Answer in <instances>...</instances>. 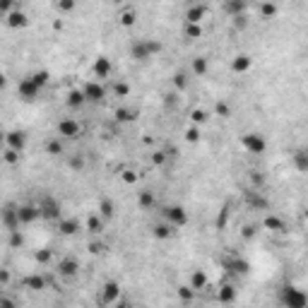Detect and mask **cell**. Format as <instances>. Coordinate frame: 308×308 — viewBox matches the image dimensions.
I'll use <instances>...</instances> for the list:
<instances>
[{"label": "cell", "instance_id": "obj_5", "mask_svg": "<svg viewBox=\"0 0 308 308\" xmlns=\"http://www.w3.org/2000/svg\"><path fill=\"white\" fill-rule=\"evenodd\" d=\"M39 209H41V219L46 221H58L60 219V202L51 195H44L39 200Z\"/></svg>", "mask_w": 308, "mask_h": 308}, {"label": "cell", "instance_id": "obj_47", "mask_svg": "<svg viewBox=\"0 0 308 308\" xmlns=\"http://www.w3.org/2000/svg\"><path fill=\"white\" fill-rule=\"evenodd\" d=\"M113 94H116V97H128V94H130V85L116 82V85H113Z\"/></svg>", "mask_w": 308, "mask_h": 308}, {"label": "cell", "instance_id": "obj_46", "mask_svg": "<svg viewBox=\"0 0 308 308\" xmlns=\"http://www.w3.org/2000/svg\"><path fill=\"white\" fill-rule=\"evenodd\" d=\"M149 162H152L154 166H164L166 164V152H162V149L152 152V154H149Z\"/></svg>", "mask_w": 308, "mask_h": 308}, {"label": "cell", "instance_id": "obj_32", "mask_svg": "<svg viewBox=\"0 0 308 308\" xmlns=\"http://www.w3.org/2000/svg\"><path fill=\"white\" fill-rule=\"evenodd\" d=\"M137 205H140L142 209H154L157 198H154L152 190H147V188H144V190H140V193H137Z\"/></svg>", "mask_w": 308, "mask_h": 308}, {"label": "cell", "instance_id": "obj_41", "mask_svg": "<svg viewBox=\"0 0 308 308\" xmlns=\"http://www.w3.org/2000/svg\"><path fill=\"white\" fill-rule=\"evenodd\" d=\"M207 111L205 109H193L190 111V123H193V125H202V123L207 121Z\"/></svg>", "mask_w": 308, "mask_h": 308}, {"label": "cell", "instance_id": "obj_10", "mask_svg": "<svg viewBox=\"0 0 308 308\" xmlns=\"http://www.w3.org/2000/svg\"><path fill=\"white\" fill-rule=\"evenodd\" d=\"M251 67H253V55L251 53H239L231 58V72L234 75H246V72H251Z\"/></svg>", "mask_w": 308, "mask_h": 308}, {"label": "cell", "instance_id": "obj_19", "mask_svg": "<svg viewBox=\"0 0 308 308\" xmlns=\"http://www.w3.org/2000/svg\"><path fill=\"white\" fill-rule=\"evenodd\" d=\"M85 226H87V231L92 236H101V234H104V226H106V219L101 217L99 212H94V214L87 217V224H85Z\"/></svg>", "mask_w": 308, "mask_h": 308}, {"label": "cell", "instance_id": "obj_49", "mask_svg": "<svg viewBox=\"0 0 308 308\" xmlns=\"http://www.w3.org/2000/svg\"><path fill=\"white\" fill-rule=\"evenodd\" d=\"M22 243H24V236L20 234V229L10 231V246L12 248H17V246H22Z\"/></svg>", "mask_w": 308, "mask_h": 308}, {"label": "cell", "instance_id": "obj_20", "mask_svg": "<svg viewBox=\"0 0 308 308\" xmlns=\"http://www.w3.org/2000/svg\"><path fill=\"white\" fill-rule=\"evenodd\" d=\"M3 224H5V229L8 231H15L20 229V214H17V207H12V205H8L5 207V212H3Z\"/></svg>", "mask_w": 308, "mask_h": 308}, {"label": "cell", "instance_id": "obj_39", "mask_svg": "<svg viewBox=\"0 0 308 308\" xmlns=\"http://www.w3.org/2000/svg\"><path fill=\"white\" fill-rule=\"evenodd\" d=\"M3 159H5V164H20V159H22V152H17V149H12V147H5V152H3Z\"/></svg>", "mask_w": 308, "mask_h": 308}, {"label": "cell", "instance_id": "obj_59", "mask_svg": "<svg viewBox=\"0 0 308 308\" xmlns=\"http://www.w3.org/2000/svg\"><path fill=\"white\" fill-rule=\"evenodd\" d=\"M306 219H308V209H306Z\"/></svg>", "mask_w": 308, "mask_h": 308}, {"label": "cell", "instance_id": "obj_24", "mask_svg": "<svg viewBox=\"0 0 308 308\" xmlns=\"http://www.w3.org/2000/svg\"><path fill=\"white\" fill-rule=\"evenodd\" d=\"M291 164H294V169H296L298 174H308V152H306V147H303V149H296V152L291 154Z\"/></svg>", "mask_w": 308, "mask_h": 308}, {"label": "cell", "instance_id": "obj_6", "mask_svg": "<svg viewBox=\"0 0 308 308\" xmlns=\"http://www.w3.org/2000/svg\"><path fill=\"white\" fill-rule=\"evenodd\" d=\"M55 135H60L63 140H77L82 135V125L75 118H63V121H58V125H55Z\"/></svg>", "mask_w": 308, "mask_h": 308}, {"label": "cell", "instance_id": "obj_27", "mask_svg": "<svg viewBox=\"0 0 308 308\" xmlns=\"http://www.w3.org/2000/svg\"><path fill=\"white\" fill-rule=\"evenodd\" d=\"M65 104L70 106V109H82V106L87 104V97H85L82 89H70V92H67Z\"/></svg>", "mask_w": 308, "mask_h": 308}, {"label": "cell", "instance_id": "obj_37", "mask_svg": "<svg viewBox=\"0 0 308 308\" xmlns=\"http://www.w3.org/2000/svg\"><path fill=\"white\" fill-rule=\"evenodd\" d=\"M118 22L128 29V27H135V22H137V12L135 10H123L121 15H118Z\"/></svg>", "mask_w": 308, "mask_h": 308}, {"label": "cell", "instance_id": "obj_38", "mask_svg": "<svg viewBox=\"0 0 308 308\" xmlns=\"http://www.w3.org/2000/svg\"><path fill=\"white\" fill-rule=\"evenodd\" d=\"M275 15H277V5H275V3H270V0L260 3V17H263V20H272Z\"/></svg>", "mask_w": 308, "mask_h": 308}, {"label": "cell", "instance_id": "obj_51", "mask_svg": "<svg viewBox=\"0 0 308 308\" xmlns=\"http://www.w3.org/2000/svg\"><path fill=\"white\" fill-rule=\"evenodd\" d=\"M34 260H36L39 265H46L48 260H51V251H48V248H44V251H39V253L34 255Z\"/></svg>", "mask_w": 308, "mask_h": 308}, {"label": "cell", "instance_id": "obj_8", "mask_svg": "<svg viewBox=\"0 0 308 308\" xmlns=\"http://www.w3.org/2000/svg\"><path fill=\"white\" fill-rule=\"evenodd\" d=\"M118 296H121V284L116 279H109L106 284L101 286V303L104 306H116Z\"/></svg>", "mask_w": 308, "mask_h": 308}, {"label": "cell", "instance_id": "obj_18", "mask_svg": "<svg viewBox=\"0 0 308 308\" xmlns=\"http://www.w3.org/2000/svg\"><path fill=\"white\" fill-rule=\"evenodd\" d=\"M5 24H8L10 29H24V27L29 24V17H27V12H22V10H12L5 15Z\"/></svg>", "mask_w": 308, "mask_h": 308}, {"label": "cell", "instance_id": "obj_28", "mask_svg": "<svg viewBox=\"0 0 308 308\" xmlns=\"http://www.w3.org/2000/svg\"><path fill=\"white\" fill-rule=\"evenodd\" d=\"M217 298H219V303H234V301H236V286L221 284L219 289H217Z\"/></svg>", "mask_w": 308, "mask_h": 308}, {"label": "cell", "instance_id": "obj_48", "mask_svg": "<svg viewBox=\"0 0 308 308\" xmlns=\"http://www.w3.org/2000/svg\"><path fill=\"white\" fill-rule=\"evenodd\" d=\"M241 236L243 239H255L258 236V224H246L241 229Z\"/></svg>", "mask_w": 308, "mask_h": 308}, {"label": "cell", "instance_id": "obj_26", "mask_svg": "<svg viewBox=\"0 0 308 308\" xmlns=\"http://www.w3.org/2000/svg\"><path fill=\"white\" fill-rule=\"evenodd\" d=\"M246 0H224V12L229 17H239V15H246Z\"/></svg>", "mask_w": 308, "mask_h": 308}, {"label": "cell", "instance_id": "obj_1", "mask_svg": "<svg viewBox=\"0 0 308 308\" xmlns=\"http://www.w3.org/2000/svg\"><path fill=\"white\" fill-rule=\"evenodd\" d=\"M162 48L164 46H162V41H157V39H137L130 46V58L137 60V63H147L149 58L162 53Z\"/></svg>", "mask_w": 308, "mask_h": 308}, {"label": "cell", "instance_id": "obj_16", "mask_svg": "<svg viewBox=\"0 0 308 308\" xmlns=\"http://www.w3.org/2000/svg\"><path fill=\"white\" fill-rule=\"evenodd\" d=\"M176 234V226L174 224H169V221H157V224H152V236L157 239V241H166V239H171Z\"/></svg>", "mask_w": 308, "mask_h": 308}, {"label": "cell", "instance_id": "obj_53", "mask_svg": "<svg viewBox=\"0 0 308 308\" xmlns=\"http://www.w3.org/2000/svg\"><path fill=\"white\" fill-rule=\"evenodd\" d=\"M12 5H15V0H0V12H3V17L12 12Z\"/></svg>", "mask_w": 308, "mask_h": 308}, {"label": "cell", "instance_id": "obj_43", "mask_svg": "<svg viewBox=\"0 0 308 308\" xmlns=\"http://www.w3.org/2000/svg\"><path fill=\"white\" fill-rule=\"evenodd\" d=\"M67 166H70L72 171H82V169H85V157H82V154H72V157L67 159Z\"/></svg>", "mask_w": 308, "mask_h": 308}, {"label": "cell", "instance_id": "obj_2", "mask_svg": "<svg viewBox=\"0 0 308 308\" xmlns=\"http://www.w3.org/2000/svg\"><path fill=\"white\" fill-rule=\"evenodd\" d=\"M279 301L289 308H303L308 306V294L294 284H284L282 286V294H279Z\"/></svg>", "mask_w": 308, "mask_h": 308}, {"label": "cell", "instance_id": "obj_21", "mask_svg": "<svg viewBox=\"0 0 308 308\" xmlns=\"http://www.w3.org/2000/svg\"><path fill=\"white\" fill-rule=\"evenodd\" d=\"M209 72V63L205 55H195L193 60H190V75L193 77H205Z\"/></svg>", "mask_w": 308, "mask_h": 308}, {"label": "cell", "instance_id": "obj_17", "mask_svg": "<svg viewBox=\"0 0 308 308\" xmlns=\"http://www.w3.org/2000/svg\"><path fill=\"white\" fill-rule=\"evenodd\" d=\"M205 15H207V5H202V3H193V5L186 10V22L188 24H200L202 20H205Z\"/></svg>", "mask_w": 308, "mask_h": 308}, {"label": "cell", "instance_id": "obj_35", "mask_svg": "<svg viewBox=\"0 0 308 308\" xmlns=\"http://www.w3.org/2000/svg\"><path fill=\"white\" fill-rule=\"evenodd\" d=\"M188 80H190V77H188L186 70H178L176 75L171 77V87L176 89V92H186V89H188Z\"/></svg>", "mask_w": 308, "mask_h": 308}, {"label": "cell", "instance_id": "obj_30", "mask_svg": "<svg viewBox=\"0 0 308 308\" xmlns=\"http://www.w3.org/2000/svg\"><path fill=\"white\" fill-rule=\"evenodd\" d=\"M113 116H116V121H118V123H135V121H137V111L128 109V106H118Z\"/></svg>", "mask_w": 308, "mask_h": 308}, {"label": "cell", "instance_id": "obj_7", "mask_svg": "<svg viewBox=\"0 0 308 308\" xmlns=\"http://www.w3.org/2000/svg\"><path fill=\"white\" fill-rule=\"evenodd\" d=\"M17 97L22 101H34L41 97V87L34 82L32 77H24V80H20V85H17Z\"/></svg>", "mask_w": 308, "mask_h": 308}, {"label": "cell", "instance_id": "obj_52", "mask_svg": "<svg viewBox=\"0 0 308 308\" xmlns=\"http://www.w3.org/2000/svg\"><path fill=\"white\" fill-rule=\"evenodd\" d=\"M231 22H234V29H246L248 27V17L239 15V17H231Z\"/></svg>", "mask_w": 308, "mask_h": 308}, {"label": "cell", "instance_id": "obj_40", "mask_svg": "<svg viewBox=\"0 0 308 308\" xmlns=\"http://www.w3.org/2000/svg\"><path fill=\"white\" fill-rule=\"evenodd\" d=\"M29 77H32V80H34V82H36V85H39L41 89H44L46 85L51 82V75H48V70H36V72H32Z\"/></svg>", "mask_w": 308, "mask_h": 308}, {"label": "cell", "instance_id": "obj_12", "mask_svg": "<svg viewBox=\"0 0 308 308\" xmlns=\"http://www.w3.org/2000/svg\"><path fill=\"white\" fill-rule=\"evenodd\" d=\"M92 72H94L97 80H106V77H111V72H113V63H111L106 55H97V60L92 63Z\"/></svg>", "mask_w": 308, "mask_h": 308}, {"label": "cell", "instance_id": "obj_14", "mask_svg": "<svg viewBox=\"0 0 308 308\" xmlns=\"http://www.w3.org/2000/svg\"><path fill=\"white\" fill-rule=\"evenodd\" d=\"M82 92H85L87 101H94V104L106 99V87H104L101 82H97V80H94V82H87V85L82 87Z\"/></svg>", "mask_w": 308, "mask_h": 308}, {"label": "cell", "instance_id": "obj_34", "mask_svg": "<svg viewBox=\"0 0 308 308\" xmlns=\"http://www.w3.org/2000/svg\"><path fill=\"white\" fill-rule=\"evenodd\" d=\"M263 226H265L267 231H275V234H282V231H284V221L279 219L277 214H267V217L263 219Z\"/></svg>", "mask_w": 308, "mask_h": 308}, {"label": "cell", "instance_id": "obj_58", "mask_svg": "<svg viewBox=\"0 0 308 308\" xmlns=\"http://www.w3.org/2000/svg\"><path fill=\"white\" fill-rule=\"evenodd\" d=\"M111 3H113V5H121V3H125V0H111Z\"/></svg>", "mask_w": 308, "mask_h": 308}, {"label": "cell", "instance_id": "obj_25", "mask_svg": "<svg viewBox=\"0 0 308 308\" xmlns=\"http://www.w3.org/2000/svg\"><path fill=\"white\" fill-rule=\"evenodd\" d=\"M97 212H99V214H101V217H104L106 221H111V219H116V212H118V207H116V202H113V200L104 198V200L99 202Z\"/></svg>", "mask_w": 308, "mask_h": 308}, {"label": "cell", "instance_id": "obj_55", "mask_svg": "<svg viewBox=\"0 0 308 308\" xmlns=\"http://www.w3.org/2000/svg\"><path fill=\"white\" fill-rule=\"evenodd\" d=\"M101 251H104V243H99V241H92L89 243V253H101Z\"/></svg>", "mask_w": 308, "mask_h": 308}, {"label": "cell", "instance_id": "obj_56", "mask_svg": "<svg viewBox=\"0 0 308 308\" xmlns=\"http://www.w3.org/2000/svg\"><path fill=\"white\" fill-rule=\"evenodd\" d=\"M251 181H253L255 186H263V176H260V171H251Z\"/></svg>", "mask_w": 308, "mask_h": 308}, {"label": "cell", "instance_id": "obj_54", "mask_svg": "<svg viewBox=\"0 0 308 308\" xmlns=\"http://www.w3.org/2000/svg\"><path fill=\"white\" fill-rule=\"evenodd\" d=\"M123 181H125V183H137V174H135V171H123Z\"/></svg>", "mask_w": 308, "mask_h": 308}, {"label": "cell", "instance_id": "obj_9", "mask_svg": "<svg viewBox=\"0 0 308 308\" xmlns=\"http://www.w3.org/2000/svg\"><path fill=\"white\" fill-rule=\"evenodd\" d=\"M224 270L229 272V275H241L246 277L248 272H251V265H248V260H243V258H224Z\"/></svg>", "mask_w": 308, "mask_h": 308}, {"label": "cell", "instance_id": "obj_57", "mask_svg": "<svg viewBox=\"0 0 308 308\" xmlns=\"http://www.w3.org/2000/svg\"><path fill=\"white\" fill-rule=\"evenodd\" d=\"M8 282H10V272L3 270V272H0V286H8Z\"/></svg>", "mask_w": 308, "mask_h": 308}, {"label": "cell", "instance_id": "obj_31", "mask_svg": "<svg viewBox=\"0 0 308 308\" xmlns=\"http://www.w3.org/2000/svg\"><path fill=\"white\" fill-rule=\"evenodd\" d=\"M246 202H248L253 209H267L270 207V202H267L260 193H253V190H248V193H246Z\"/></svg>", "mask_w": 308, "mask_h": 308}, {"label": "cell", "instance_id": "obj_50", "mask_svg": "<svg viewBox=\"0 0 308 308\" xmlns=\"http://www.w3.org/2000/svg\"><path fill=\"white\" fill-rule=\"evenodd\" d=\"M186 140L188 142H198L200 140V130H198V125H190L186 130Z\"/></svg>", "mask_w": 308, "mask_h": 308}, {"label": "cell", "instance_id": "obj_60", "mask_svg": "<svg viewBox=\"0 0 308 308\" xmlns=\"http://www.w3.org/2000/svg\"><path fill=\"white\" fill-rule=\"evenodd\" d=\"M306 152H308V147H306Z\"/></svg>", "mask_w": 308, "mask_h": 308}, {"label": "cell", "instance_id": "obj_13", "mask_svg": "<svg viewBox=\"0 0 308 308\" xmlns=\"http://www.w3.org/2000/svg\"><path fill=\"white\" fill-rule=\"evenodd\" d=\"M17 214H20V221L22 224H34L36 219H41V209L39 205H17Z\"/></svg>", "mask_w": 308, "mask_h": 308}, {"label": "cell", "instance_id": "obj_36", "mask_svg": "<svg viewBox=\"0 0 308 308\" xmlns=\"http://www.w3.org/2000/svg\"><path fill=\"white\" fill-rule=\"evenodd\" d=\"M176 294H178V298H181L183 303H193V301H195V289H193L190 284H181L176 289Z\"/></svg>", "mask_w": 308, "mask_h": 308}, {"label": "cell", "instance_id": "obj_22", "mask_svg": "<svg viewBox=\"0 0 308 308\" xmlns=\"http://www.w3.org/2000/svg\"><path fill=\"white\" fill-rule=\"evenodd\" d=\"M55 224H58V234L60 236H75L77 231H80V221L77 219H63L60 217Z\"/></svg>", "mask_w": 308, "mask_h": 308}, {"label": "cell", "instance_id": "obj_15", "mask_svg": "<svg viewBox=\"0 0 308 308\" xmlns=\"http://www.w3.org/2000/svg\"><path fill=\"white\" fill-rule=\"evenodd\" d=\"M5 147H12V149H17V152H24V147H27V132L10 130L5 135Z\"/></svg>", "mask_w": 308, "mask_h": 308}, {"label": "cell", "instance_id": "obj_4", "mask_svg": "<svg viewBox=\"0 0 308 308\" xmlns=\"http://www.w3.org/2000/svg\"><path fill=\"white\" fill-rule=\"evenodd\" d=\"M162 217H164L169 224H174L176 229H181V226L188 224V212H186V207H181V205H166V207L162 209Z\"/></svg>", "mask_w": 308, "mask_h": 308}, {"label": "cell", "instance_id": "obj_3", "mask_svg": "<svg viewBox=\"0 0 308 308\" xmlns=\"http://www.w3.org/2000/svg\"><path fill=\"white\" fill-rule=\"evenodd\" d=\"M241 147L248 154L258 157V154H263L267 149V142H265V137L260 132H246V135H241Z\"/></svg>", "mask_w": 308, "mask_h": 308}, {"label": "cell", "instance_id": "obj_42", "mask_svg": "<svg viewBox=\"0 0 308 308\" xmlns=\"http://www.w3.org/2000/svg\"><path fill=\"white\" fill-rule=\"evenodd\" d=\"M200 36H202V27H200V24H188L186 22V39L195 41V39H200Z\"/></svg>", "mask_w": 308, "mask_h": 308}, {"label": "cell", "instance_id": "obj_33", "mask_svg": "<svg viewBox=\"0 0 308 308\" xmlns=\"http://www.w3.org/2000/svg\"><path fill=\"white\" fill-rule=\"evenodd\" d=\"M190 286H193L195 291H202V289L207 286V275H205V270H193V272H190Z\"/></svg>", "mask_w": 308, "mask_h": 308}, {"label": "cell", "instance_id": "obj_45", "mask_svg": "<svg viewBox=\"0 0 308 308\" xmlns=\"http://www.w3.org/2000/svg\"><path fill=\"white\" fill-rule=\"evenodd\" d=\"M214 116H219V118H229V116H231V106H229V104H224V101H219V104L214 106Z\"/></svg>", "mask_w": 308, "mask_h": 308}, {"label": "cell", "instance_id": "obj_44", "mask_svg": "<svg viewBox=\"0 0 308 308\" xmlns=\"http://www.w3.org/2000/svg\"><path fill=\"white\" fill-rule=\"evenodd\" d=\"M55 8L60 12H72L77 8V0H55Z\"/></svg>", "mask_w": 308, "mask_h": 308}, {"label": "cell", "instance_id": "obj_29", "mask_svg": "<svg viewBox=\"0 0 308 308\" xmlns=\"http://www.w3.org/2000/svg\"><path fill=\"white\" fill-rule=\"evenodd\" d=\"M46 154H51V157L65 154V144H63V137H60V135H55V137H51V140L46 142Z\"/></svg>", "mask_w": 308, "mask_h": 308}, {"label": "cell", "instance_id": "obj_23", "mask_svg": "<svg viewBox=\"0 0 308 308\" xmlns=\"http://www.w3.org/2000/svg\"><path fill=\"white\" fill-rule=\"evenodd\" d=\"M22 286H24V289H29V291H44V289H46V279L39 275V272H36V275H27L22 279Z\"/></svg>", "mask_w": 308, "mask_h": 308}, {"label": "cell", "instance_id": "obj_11", "mask_svg": "<svg viewBox=\"0 0 308 308\" xmlns=\"http://www.w3.org/2000/svg\"><path fill=\"white\" fill-rule=\"evenodd\" d=\"M58 275L63 277V279H75L80 275V260H75V258L58 260Z\"/></svg>", "mask_w": 308, "mask_h": 308}]
</instances>
